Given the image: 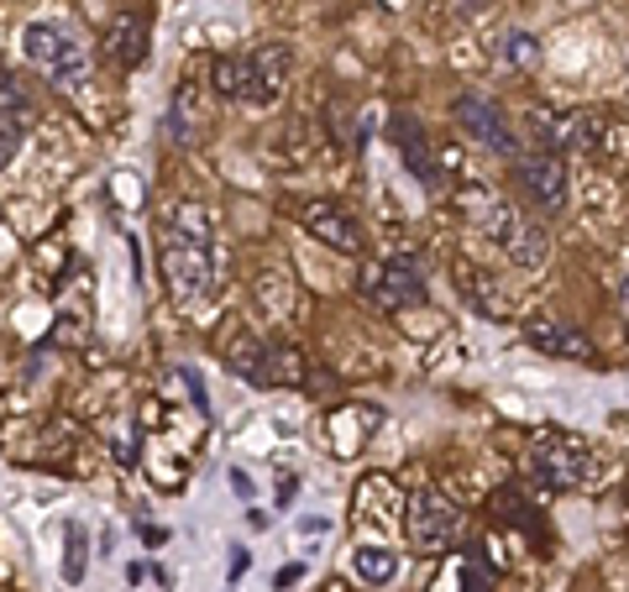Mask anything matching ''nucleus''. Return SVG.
Masks as SVG:
<instances>
[{
  "mask_svg": "<svg viewBox=\"0 0 629 592\" xmlns=\"http://www.w3.org/2000/svg\"><path fill=\"white\" fill-rule=\"evenodd\" d=\"M216 220L205 205H178L163 220V284L184 309H199L216 288Z\"/></svg>",
  "mask_w": 629,
  "mask_h": 592,
  "instance_id": "1",
  "label": "nucleus"
},
{
  "mask_svg": "<svg viewBox=\"0 0 629 592\" xmlns=\"http://www.w3.org/2000/svg\"><path fill=\"white\" fill-rule=\"evenodd\" d=\"M467 220L478 226L488 242L499 246L503 257L514 267H524V273H541L545 257H551V237H545V226L535 216H524L520 205H509V199L499 195H473L467 199Z\"/></svg>",
  "mask_w": 629,
  "mask_h": 592,
  "instance_id": "2",
  "label": "nucleus"
},
{
  "mask_svg": "<svg viewBox=\"0 0 629 592\" xmlns=\"http://www.w3.org/2000/svg\"><path fill=\"white\" fill-rule=\"evenodd\" d=\"M604 461L587 446L583 436H566V430H541V436L524 446V478L535 487L566 493V487H587L598 483Z\"/></svg>",
  "mask_w": 629,
  "mask_h": 592,
  "instance_id": "3",
  "label": "nucleus"
},
{
  "mask_svg": "<svg viewBox=\"0 0 629 592\" xmlns=\"http://www.w3.org/2000/svg\"><path fill=\"white\" fill-rule=\"evenodd\" d=\"M289 85V47L262 43L252 53H220L216 58V89L237 106H273Z\"/></svg>",
  "mask_w": 629,
  "mask_h": 592,
  "instance_id": "4",
  "label": "nucleus"
},
{
  "mask_svg": "<svg viewBox=\"0 0 629 592\" xmlns=\"http://www.w3.org/2000/svg\"><path fill=\"white\" fill-rule=\"evenodd\" d=\"M220 357H226V368L237 377H247L252 388H300V377H304V362L283 347V341H258V336H247V330H241L237 341L226 336Z\"/></svg>",
  "mask_w": 629,
  "mask_h": 592,
  "instance_id": "5",
  "label": "nucleus"
},
{
  "mask_svg": "<svg viewBox=\"0 0 629 592\" xmlns=\"http://www.w3.org/2000/svg\"><path fill=\"white\" fill-rule=\"evenodd\" d=\"M22 53H26V64L32 68H43L47 79L58 89H79L85 85V74H89V58H85V47H79V37L68 32V26L58 22H32L22 32Z\"/></svg>",
  "mask_w": 629,
  "mask_h": 592,
  "instance_id": "6",
  "label": "nucleus"
},
{
  "mask_svg": "<svg viewBox=\"0 0 629 592\" xmlns=\"http://www.w3.org/2000/svg\"><path fill=\"white\" fill-rule=\"evenodd\" d=\"M362 299L372 309H414L425 305V267L414 252H389V257H372L362 263Z\"/></svg>",
  "mask_w": 629,
  "mask_h": 592,
  "instance_id": "7",
  "label": "nucleus"
},
{
  "mask_svg": "<svg viewBox=\"0 0 629 592\" xmlns=\"http://www.w3.org/2000/svg\"><path fill=\"white\" fill-rule=\"evenodd\" d=\"M404 535L420 556H441L462 540V508L441 493V487H420L404 508Z\"/></svg>",
  "mask_w": 629,
  "mask_h": 592,
  "instance_id": "8",
  "label": "nucleus"
},
{
  "mask_svg": "<svg viewBox=\"0 0 629 592\" xmlns=\"http://www.w3.org/2000/svg\"><path fill=\"white\" fill-rule=\"evenodd\" d=\"M514 178H520L524 199L541 210V216H566L572 210V174H566V157L562 153H520L514 157Z\"/></svg>",
  "mask_w": 629,
  "mask_h": 592,
  "instance_id": "9",
  "label": "nucleus"
},
{
  "mask_svg": "<svg viewBox=\"0 0 629 592\" xmlns=\"http://www.w3.org/2000/svg\"><path fill=\"white\" fill-rule=\"evenodd\" d=\"M456 127L473 136V142H482L488 153H503L514 157L520 153V142H514V127H509V116L499 110V100H488L482 89H467V95H456Z\"/></svg>",
  "mask_w": 629,
  "mask_h": 592,
  "instance_id": "10",
  "label": "nucleus"
},
{
  "mask_svg": "<svg viewBox=\"0 0 629 592\" xmlns=\"http://www.w3.org/2000/svg\"><path fill=\"white\" fill-rule=\"evenodd\" d=\"M300 226L315 237V242L336 246V252H357V257H362V246H368L362 220L351 216L347 205H336V199H310V205L300 210Z\"/></svg>",
  "mask_w": 629,
  "mask_h": 592,
  "instance_id": "11",
  "label": "nucleus"
},
{
  "mask_svg": "<svg viewBox=\"0 0 629 592\" xmlns=\"http://www.w3.org/2000/svg\"><path fill=\"white\" fill-rule=\"evenodd\" d=\"M389 142L399 147V157H404V168L414 174V184H425V189H441V163H435V142L431 132L414 121V116H393L389 121Z\"/></svg>",
  "mask_w": 629,
  "mask_h": 592,
  "instance_id": "12",
  "label": "nucleus"
},
{
  "mask_svg": "<svg viewBox=\"0 0 629 592\" xmlns=\"http://www.w3.org/2000/svg\"><path fill=\"white\" fill-rule=\"evenodd\" d=\"M524 341H530L535 351H545V357H572V362H593V357H598L583 330L562 326L551 309H535V315H524Z\"/></svg>",
  "mask_w": 629,
  "mask_h": 592,
  "instance_id": "13",
  "label": "nucleus"
},
{
  "mask_svg": "<svg viewBox=\"0 0 629 592\" xmlns=\"http://www.w3.org/2000/svg\"><path fill=\"white\" fill-rule=\"evenodd\" d=\"M452 273H456V284H462V294H467V305L478 309V315H488V320H509V315H514L509 288H503L488 267H478L473 257H456Z\"/></svg>",
  "mask_w": 629,
  "mask_h": 592,
  "instance_id": "14",
  "label": "nucleus"
},
{
  "mask_svg": "<svg viewBox=\"0 0 629 592\" xmlns=\"http://www.w3.org/2000/svg\"><path fill=\"white\" fill-rule=\"evenodd\" d=\"M100 47H106V58L116 68H137L148 58V26L137 22V17H116V22H106V32H100Z\"/></svg>",
  "mask_w": 629,
  "mask_h": 592,
  "instance_id": "15",
  "label": "nucleus"
},
{
  "mask_svg": "<svg viewBox=\"0 0 629 592\" xmlns=\"http://www.w3.org/2000/svg\"><path fill=\"white\" fill-rule=\"evenodd\" d=\"M351 571H357L362 582H372V588H383V582H393V571H399V550L357 546V550H351Z\"/></svg>",
  "mask_w": 629,
  "mask_h": 592,
  "instance_id": "16",
  "label": "nucleus"
},
{
  "mask_svg": "<svg viewBox=\"0 0 629 592\" xmlns=\"http://www.w3.org/2000/svg\"><path fill=\"white\" fill-rule=\"evenodd\" d=\"M0 116H11V121H32V100H26V89H22V79L6 68V58H0Z\"/></svg>",
  "mask_w": 629,
  "mask_h": 592,
  "instance_id": "17",
  "label": "nucleus"
},
{
  "mask_svg": "<svg viewBox=\"0 0 629 592\" xmlns=\"http://www.w3.org/2000/svg\"><path fill=\"white\" fill-rule=\"evenodd\" d=\"M85 567H89L85 525H79V519H68V525H64V582H85Z\"/></svg>",
  "mask_w": 629,
  "mask_h": 592,
  "instance_id": "18",
  "label": "nucleus"
},
{
  "mask_svg": "<svg viewBox=\"0 0 629 592\" xmlns=\"http://www.w3.org/2000/svg\"><path fill=\"white\" fill-rule=\"evenodd\" d=\"M503 64L535 68L541 64V37H535V32H509V37H503Z\"/></svg>",
  "mask_w": 629,
  "mask_h": 592,
  "instance_id": "19",
  "label": "nucleus"
},
{
  "mask_svg": "<svg viewBox=\"0 0 629 592\" xmlns=\"http://www.w3.org/2000/svg\"><path fill=\"white\" fill-rule=\"evenodd\" d=\"M22 121H11V116H0V168L17 157V147H22Z\"/></svg>",
  "mask_w": 629,
  "mask_h": 592,
  "instance_id": "20",
  "label": "nucleus"
}]
</instances>
